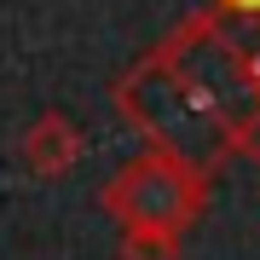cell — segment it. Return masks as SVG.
<instances>
[{
    "mask_svg": "<svg viewBox=\"0 0 260 260\" xmlns=\"http://www.w3.org/2000/svg\"><path fill=\"white\" fill-rule=\"evenodd\" d=\"M208 174L162 156V150H139L127 168H116L99 191V208L110 214L121 232H168L185 237V225L203 220L208 208Z\"/></svg>",
    "mask_w": 260,
    "mask_h": 260,
    "instance_id": "7a4b0ae2",
    "label": "cell"
},
{
    "mask_svg": "<svg viewBox=\"0 0 260 260\" xmlns=\"http://www.w3.org/2000/svg\"><path fill=\"white\" fill-rule=\"evenodd\" d=\"M185 237H168V232H121L116 260H179Z\"/></svg>",
    "mask_w": 260,
    "mask_h": 260,
    "instance_id": "277c9868",
    "label": "cell"
},
{
    "mask_svg": "<svg viewBox=\"0 0 260 260\" xmlns=\"http://www.w3.org/2000/svg\"><path fill=\"white\" fill-rule=\"evenodd\" d=\"M203 6H214V12H237V18H254L260 0H203Z\"/></svg>",
    "mask_w": 260,
    "mask_h": 260,
    "instance_id": "5b68a950",
    "label": "cell"
},
{
    "mask_svg": "<svg viewBox=\"0 0 260 260\" xmlns=\"http://www.w3.org/2000/svg\"><path fill=\"white\" fill-rule=\"evenodd\" d=\"M150 58L220 139L225 162H260V12L237 18L197 6L150 47Z\"/></svg>",
    "mask_w": 260,
    "mask_h": 260,
    "instance_id": "6da1fadb",
    "label": "cell"
},
{
    "mask_svg": "<svg viewBox=\"0 0 260 260\" xmlns=\"http://www.w3.org/2000/svg\"><path fill=\"white\" fill-rule=\"evenodd\" d=\"M81 156H87V133L75 127L64 110H41V116L23 127V139H18V162H23L35 179H58V174H70Z\"/></svg>",
    "mask_w": 260,
    "mask_h": 260,
    "instance_id": "3957f363",
    "label": "cell"
}]
</instances>
